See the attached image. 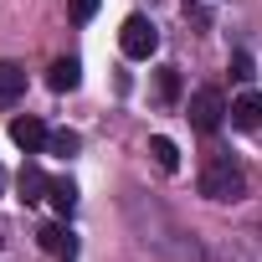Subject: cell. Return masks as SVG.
<instances>
[{"label":"cell","instance_id":"cell-1","mask_svg":"<svg viewBox=\"0 0 262 262\" xmlns=\"http://www.w3.org/2000/svg\"><path fill=\"white\" fill-rule=\"evenodd\" d=\"M201 195L206 201H242L247 195V175L231 155H211L206 170H201Z\"/></svg>","mask_w":262,"mask_h":262},{"label":"cell","instance_id":"cell-2","mask_svg":"<svg viewBox=\"0 0 262 262\" xmlns=\"http://www.w3.org/2000/svg\"><path fill=\"white\" fill-rule=\"evenodd\" d=\"M118 47H123V57L149 62V57H155V47H160L155 21H149V16H128V21H123V31H118Z\"/></svg>","mask_w":262,"mask_h":262},{"label":"cell","instance_id":"cell-3","mask_svg":"<svg viewBox=\"0 0 262 262\" xmlns=\"http://www.w3.org/2000/svg\"><path fill=\"white\" fill-rule=\"evenodd\" d=\"M221 118H226V98H221V88H195V93H190V123L201 128V134H216Z\"/></svg>","mask_w":262,"mask_h":262},{"label":"cell","instance_id":"cell-4","mask_svg":"<svg viewBox=\"0 0 262 262\" xmlns=\"http://www.w3.org/2000/svg\"><path fill=\"white\" fill-rule=\"evenodd\" d=\"M36 242H41V252H52L57 262H72V257H77V236H72L67 221H47V226L36 231Z\"/></svg>","mask_w":262,"mask_h":262},{"label":"cell","instance_id":"cell-5","mask_svg":"<svg viewBox=\"0 0 262 262\" xmlns=\"http://www.w3.org/2000/svg\"><path fill=\"white\" fill-rule=\"evenodd\" d=\"M11 139H16V149H26V155H36V149H47L52 144V134H47V123L41 118H11Z\"/></svg>","mask_w":262,"mask_h":262},{"label":"cell","instance_id":"cell-6","mask_svg":"<svg viewBox=\"0 0 262 262\" xmlns=\"http://www.w3.org/2000/svg\"><path fill=\"white\" fill-rule=\"evenodd\" d=\"M21 93H26V67L0 62V113H6V108H16V103H21Z\"/></svg>","mask_w":262,"mask_h":262},{"label":"cell","instance_id":"cell-7","mask_svg":"<svg viewBox=\"0 0 262 262\" xmlns=\"http://www.w3.org/2000/svg\"><path fill=\"white\" fill-rule=\"evenodd\" d=\"M226 113H231L236 128H247V134H252V128H262V93H242Z\"/></svg>","mask_w":262,"mask_h":262},{"label":"cell","instance_id":"cell-8","mask_svg":"<svg viewBox=\"0 0 262 262\" xmlns=\"http://www.w3.org/2000/svg\"><path fill=\"white\" fill-rule=\"evenodd\" d=\"M47 185H52V180H47V175H41L36 165H26V170H21V201H26V206L47 201Z\"/></svg>","mask_w":262,"mask_h":262},{"label":"cell","instance_id":"cell-9","mask_svg":"<svg viewBox=\"0 0 262 262\" xmlns=\"http://www.w3.org/2000/svg\"><path fill=\"white\" fill-rule=\"evenodd\" d=\"M47 82H52L57 93H72V88H77V62H72V57H62V62H52V72H47Z\"/></svg>","mask_w":262,"mask_h":262},{"label":"cell","instance_id":"cell-10","mask_svg":"<svg viewBox=\"0 0 262 262\" xmlns=\"http://www.w3.org/2000/svg\"><path fill=\"white\" fill-rule=\"evenodd\" d=\"M149 155H155V165H160L165 175H175V170H180V149H175L165 134H160V139H149Z\"/></svg>","mask_w":262,"mask_h":262},{"label":"cell","instance_id":"cell-11","mask_svg":"<svg viewBox=\"0 0 262 262\" xmlns=\"http://www.w3.org/2000/svg\"><path fill=\"white\" fill-rule=\"evenodd\" d=\"M47 201H52L62 216H72V206H77V185H72V180H52V185H47Z\"/></svg>","mask_w":262,"mask_h":262},{"label":"cell","instance_id":"cell-12","mask_svg":"<svg viewBox=\"0 0 262 262\" xmlns=\"http://www.w3.org/2000/svg\"><path fill=\"white\" fill-rule=\"evenodd\" d=\"M180 98V77H175V67H165L160 72V103H175Z\"/></svg>","mask_w":262,"mask_h":262},{"label":"cell","instance_id":"cell-13","mask_svg":"<svg viewBox=\"0 0 262 262\" xmlns=\"http://www.w3.org/2000/svg\"><path fill=\"white\" fill-rule=\"evenodd\" d=\"M231 77H242V82H252V77H257V72H252V57H247V52H236V57H231Z\"/></svg>","mask_w":262,"mask_h":262},{"label":"cell","instance_id":"cell-14","mask_svg":"<svg viewBox=\"0 0 262 262\" xmlns=\"http://www.w3.org/2000/svg\"><path fill=\"white\" fill-rule=\"evenodd\" d=\"M52 149H57V155H72V149H77V134H72V128H62V134H52Z\"/></svg>","mask_w":262,"mask_h":262},{"label":"cell","instance_id":"cell-15","mask_svg":"<svg viewBox=\"0 0 262 262\" xmlns=\"http://www.w3.org/2000/svg\"><path fill=\"white\" fill-rule=\"evenodd\" d=\"M72 16H77V21H93V16H98V0H72Z\"/></svg>","mask_w":262,"mask_h":262},{"label":"cell","instance_id":"cell-16","mask_svg":"<svg viewBox=\"0 0 262 262\" xmlns=\"http://www.w3.org/2000/svg\"><path fill=\"white\" fill-rule=\"evenodd\" d=\"M0 190H6V170H0Z\"/></svg>","mask_w":262,"mask_h":262}]
</instances>
